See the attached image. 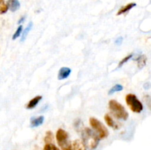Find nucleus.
<instances>
[{
	"mask_svg": "<svg viewBox=\"0 0 151 150\" xmlns=\"http://www.w3.org/2000/svg\"><path fill=\"white\" fill-rule=\"evenodd\" d=\"M32 23L30 21L29 23V24L27 25V26L26 29H24V31L23 32V33L22 34V40H21V41H24L25 39H26L28 33H29V31L32 29Z\"/></svg>",
	"mask_w": 151,
	"mask_h": 150,
	"instance_id": "nucleus-14",
	"label": "nucleus"
},
{
	"mask_svg": "<svg viewBox=\"0 0 151 150\" xmlns=\"http://www.w3.org/2000/svg\"><path fill=\"white\" fill-rule=\"evenodd\" d=\"M109 108L111 110L112 113L116 118L119 119L127 120L128 117V113L125 110V107L119 104L116 100H111L109 101Z\"/></svg>",
	"mask_w": 151,
	"mask_h": 150,
	"instance_id": "nucleus-2",
	"label": "nucleus"
},
{
	"mask_svg": "<svg viewBox=\"0 0 151 150\" xmlns=\"http://www.w3.org/2000/svg\"><path fill=\"white\" fill-rule=\"evenodd\" d=\"M7 5L8 9H10L12 12H15L18 10L20 7V3L19 0H7Z\"/></svg>",
	"mask_w": 151,
	"mask_h": 150,
	"instance_id": "nucleus-8",
	"label": "nucleus"
},
{
	"mask_svg": "<svg viewBox=\"0 0 151 150\" xmlns=\"http://www.w3.org/2000/svg\"><path fill=\"white\" fill-rule=\"evenodd\" d=\"M132 57H133V54H130V55L127 56V57H124V58L122 59V60H121L120 62H119V68H120L121 66H123V65L125 64V63H126V62H128V60H129L130 59H131Z\"/></svg>",
	"mask_w": 151,
	"mask_h": 150,
	"instance_id": "nucleus-19",
	"label": "nucleus"
},
{
	"mask_svg": "<svg viewBox=\"0 0 151 150\" xmlns=\"http://www.w3.org/2000/svg\"><path fill=\"white\" fill-rule=\"evenodd\" d=\"M24 19H25V17H22V18H21L20 20L19 21V22H18V23H19V24H21V23H22V22H23L24 21Z\"/></svg>",
	"mask_w": 151,
	"mask_h": 150,
	"instance_id": "nucleus-22",
	"label": "nucleus"
},
{
	"mask_svg": "<svg viewBox=\"0 0 151 150\" xmlns=\"http://www.w3.org/2000/svg\"><path fill=\"white\" fill-rule=\"evenodd\" d=\"M8 10V7H7V4H1L0 5V14H4Z\"/></svg>",
	"mask_w": 151,
	"mask_h": 150,
	"instance_id": "nucleus-20",
	"label": "nucleus"
},
{
	"mask_svg": "<svg viewBox=\"0 0 151 150\" xmlns=\"http://www.w3.org/2000/svg\"><path fill=\"white\" fill-rule=\"evenodd\" d=\"M22 29H23V26H22V25H20V26H19V27H18L17 30L16 31V32H15V33L13 34V40H16V38H19V37L21 35H22Z\"/></svg>",
	"mask_w": 151,
	"mask_h": 150,
	"instance_id": "nucleus-17",
	"label": "nucleus"
},
{
	"mask_svg": "<svg viewBox=\"0 0 151 150\" xmlns=\"http://www.w3.org/2000/svg\"><path fill=\"white\" fill-rule=\"evenodd\" d=\"M105 121H106V124H107L109 126H111V127L114 128V129H119L118 125H116V124L115 123L114 121L113 120V119L111 117L110 115L106 114V116H105Z\"/></svg>",
	"mask_w": 151,
	"mask_h": 150,
	"instance_id": "nucleus-12",
	"label": "nucleus"
},
{
	"mask_svg": "<svg viewBox=\"0 0 151 150\" xmlns=\"http://www.w3.org/2000/svg\"><path fill=\"white\" fill-rule=\"evenodd\" d=\"M44 150H60L52 144H47L44 147Z\"/></svg>",
	"mask_w": 151,
	"mask_h": 150,
	"instance_id": "nucleus-18",
	"label": "nucleus"
},
{
	"mask_svg": "<svg viewBox=\"0 0 151 150\" xmlns=\"http://www.w3.org/2000/svg\"><path fill=\"white\" fill-rule=\"evenodd\" d=\"M44 117L43 116H39L38 118H35V119H32L31 121V127H37L38 126H41L43 123H44Z\"/></svg>",
	"mask_w": 151,
	"mask_h": 150,
	"instance_id": "nucleus-11",
	"label": "nucleus"
},
{
	"mask_svg": "<svg viewBox=\"0 0 151 150\" xmlns=\"http://www.w3.org/2000/svg\"><path fill=\"white\" fill-rule=\"evenodd\" d=\"M136 5H137V4H136V3H134V2H131V3H129V4H126L125 6L122 7V8L119 9V11H118V13H117V16H119V15H122V14H123V13H127V12L129 11L130 10H131L133 7H135Z\"/></svg>",
	"mask_w": 151,
	"mask_h": 150,
	"instance_id": "nucleus-10",
	"label": "nucleus"
},
{
	"mask_svg": "<svg viewBox=\"0 0 151 150\" xmlns=\"http://www.w3.org/2000/svg\"><path fill=\"white\" fill-rule=\"evenodd\" d=\"M68 138H69V134L63 129H59L56 132V139H57L59 146L62 149L66 147L69 144L67 142Z\"/></svg>",
	"mask_w": 151,
	"mask_h": 150,
	"instance_id": "nucleus-5",
	"label": "nucleus"
},
{
	"mask_svg": "<svg viewBox=\"0 0 151 150\" xmlns=\"http://www.w3.org/2000/svg\"><path fill=\"white\" fill-rule=\"evenodd\" d=\"M136 60H137V63H138V68L139 69H142L146 65V60H147V58H146L145 55H141Z\"/></svg>",
	"mask_w": 151,
	"mask_h": 150,
	"instance_id": "nucleus-13",
	"label": "nucleus"
},
{
	"mask_svg": "<svg viewBox=\"0 0 151 150\" xmlns=\"http://www.w3.org/2000/svg\"><path fill=\"white\" fill-rule=\"evenodd\" d=\"M63 150H86L84 144L79 140H77L73 144H68L66 147L63 149Z\"/></svg>",
	"mask_w": 151,
	"mask_h": 150,
	"instance_id": "nucleus-6",
	"label": "nucleus"
},
{
	"mask_svg": "<svg viewBox=\"0 0 151 150\" xmlns=\"http://www.w3.org/2000/svg\"><path fill=\"white\" fill-rule=\"evenodd\" d=\"M89 123L91 127L97 132V136L100 139H103L109 136V131L107 128L95 118H90Z\"/></svg>",
	"mask_w": 151,
	"mask_h": 150,
	"instance_id": "nucleus-3",
	"label": "nucleus"
},
{
	"mask_svg": "<svg viewBox=\"0 0 151 150\" xmlns=\"http://www.w3.org/2000/svg\"><path fill=\"white\" fill-rule=\"evenodd\" d=\"M125 101L131 110L134 113H141L142 110H143L142 104L134 94H128L125 97Z\"/></svg>",
	"mask_w": 151,
	"mask_h": 150,
	"instance_id": "nucleus-4",
	"label": "nucleus"
},
{
	"mask_svg": "<svg viewBox=\"0 0 151 150\" xmlns=\"http://www.w3.org/2000/svg\"><path fill=\"white\" fill-rule=\"evenodd\" d=\"M3 1H4V0H0V4H1V3L3 2Z\"/></svg>",
	"mask_w": 151,
	"mask_h": 150,
	"instance_id": "nucleus-23",
	"label": "nucleus"
},
{
	"mask_svg": "<svg viewBox=\"0 0 151 150\" xmlns=\"http://www.w3.org/2000/svg\"><path fill=\"white\" fill-rule=\"evenodd\" d=\"M82 138L83 144L85 147L88 148L89 150H94L97 147L99 144V139L97 135L89 128H84L82 131Z\"/></svg>",
	"mask_w": 151,
	"mask_h": 150,
	"instance_id": "nucleus-1",
	"label": "nucleus"
},
{
	"mask_svg": "<svg viewBox=\"0 0 151 150\" xmlns=\"http://www.w3.org/2000/svg\"><path fill=\"white\" fill-rule=\"evenodd\" d=\"M122 40H123L122 37H119V38L116 40V41H115V44H116V45H120L122 42Z\"/></svg>",
	"mask_w": 151,
	"mask_h": 150,
	"instance_id": "nucleus-21",
	"label": "nucleus"
},
{
	"mask_svg": "<svg viewBox=\"0 0 151 150\" xmlns=\"http://www.w3.org/2000/svg\"><path fill=\"white\" fill-rule=\"evenodd\" d=\"M122 89H123V87H122V85L117 84V85H114V86L112 87L111 89L109 91V94H114V93H115V92H118V91H122Z\"/></svg>",
	"mask_w": 151,
	"mask_h": 150,
	"instance_id": "nucleus-16",
	"label": "nucleus"
},
{
	"mask_svg": "<svg viewBox=\"0 0 151 150\" xmlns=\"http://www.w3.org/2000/svg\"><path fill=\"white\" fill-rule=\"evenodd\" d=\"M71 69L68 67H62L59 70L58 75V78L59 80H62V79H65L70 75L71 74Z\"/></svg>",
	"mask_w": 151,
	"mask_h": 150,
	"instance_id": "nucleus-7",
	"label": "nucleus"
},
{
	"mask_svg": "<svg viewBox=\"0 0 151 150\" xmlns=\"http://www.w3.org/2000/svg\"><path fill=\"white\" fill-rule=\"evenodd\" d=\"M53 140V135L51 131H47L46 133V136L44 138V141L47 144H51V142Z\"/></svg>",
	"mask_w": 151,
	"mask_h": 150,
	"instance_id": "nucleus-15",
	"label": "nucleus"
},
{
	"mask_svg": "<svg viewBox=\"0 0 151 150\" xmlns=\"http://www.w3.org/2000/svg\"><path fill=\"white\" fill-rule=\"evenodd\" d=\"M42 99V96H37L34 97L33 99L30 100L29 101V103L27 105V109H33L34 107H35L37 106V104H38L40 101Z\"/></svg>",
	"mask_w": 151,
	"mask_h": 150,
	"instance_id": "nucleus-9",
	"label": "nucleus"
}]
</instances>
